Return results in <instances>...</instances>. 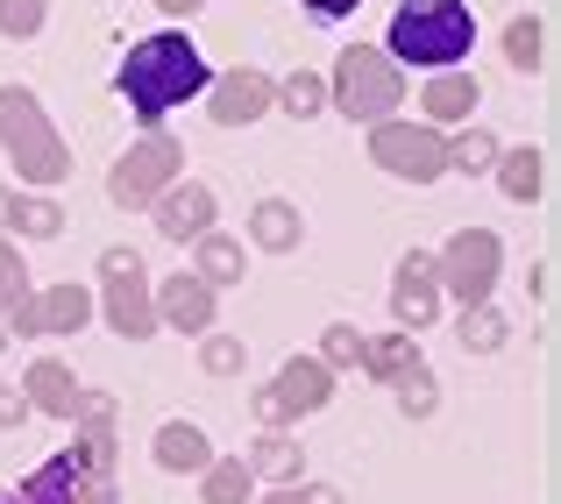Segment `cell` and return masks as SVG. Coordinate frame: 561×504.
Masks as SVG:
<instances>
[{
  "instance_id": "cell-1",
  "label": "cell",
  "mask_w": 561,
  "mask_h": 504,
  "mask_svg": "<svg viewBox=\"0 0 561 504\" xmlns=\"http://www.w3.org/2000/svg\"><path fill=\"white\" fill-rule=\"evenodd\" d=\"M206 79H214V65H206V50L185 28H157V36L128 43V57L114 65V93L128 100V114H136L142 128H164V114L185 107V100H199Z\"/></svg>"
},
{
  "instance_id": "cell-2",
  "label": "cell",
  "mask_w": 561,
  "mask_h": 504,
  "mask_svg": "<svg viewBox=\"0 0 561 504\" xmlns=\"http://www.w3.org/2000/svg\"><path fill=\"white\" fill-rule=\"evenodd\" d=\"M377 50L398 71H448L477 50V8L469 0H398Z\"/></svg>"
},
{
  "instance_id": "cell-3",
  "label": "cell",
  "mask_w": 561,
  "mask_h": 504,
  "mask_svg": "<svg viewBox=\"0 0 561 504\" xmlns=\"http://www.w3.org/2000/svg\"><path fill=\"white\" fill-rule=\"evenodd\" d=\"M0 157L28 192H57L71 177V142L57 136V122L28 85H0Z\"/></svg>"
},
{
  "instance_id": "cell-4",
  "label": "cell",
  "mask_w": 561,
  "mask_h": 504,
  "mask_svg": "<svg viewBox=\"0 0 561 504\" xmlns=\"http://www.w3.org/2000/svg\"><path fill=\"white\" fill-rule=\"evenodd\" d=\"M328 107L348 114V122H383V114L405 107V71L377 43H348L328 71Z\"/></svg>"
},
{
  "instance_id": "cell-5",
  "label": "cell",
  "mask_w": 561,
  "mask_h": 504,
  "mask_svg": "<svg viewBox=\"0 0 561 504\" xmlns=\"http://www.w3.org/2000/svg\"><path fill=\"white\" fill-rule=\"evenodd\" d=\"M93 313L107 320L122 341H150L157 334V277L142 271V256L136 249H100V299H93Z\"/></svg>"
},
{
  "instance_id": "cell-6",
  "label": "cell",
  "mask_w": 561,
  "mask_h": 504,
  "mask_svg": "<svg viewBox=\"0 0 561 504\" xmlns=\"http://www.w3.org/2000/svg\"><path fill=\"white\" fill-rule=\"evenodd\" d=\"M370 164L391 171L398 185H434V177H448V128L383 114V122H370Z\"/></svg>"
},
{
  "instance_id": "cell-7",
  "label": "cell",
  "mask_w": 561,
  "mask_h": 504,
  "mask_svg": "<svg viewBox=\"0 0 561 504\" xmlns=\"http://www.w3.org/2000/svg\"><path fill=\"white\" fill-rule=\"evenodd\" d=\"M434 277H440V299L455 306H483L505 277V242L491 228H455L448 242L434 249Z\"/></svg>"
},
{
  "instance_id": "cell-8",
  "label": "cell",
  "mask_w": 561,
  "mask_h": 504,
  "mask_svg": "<svg viewBox=\"0 0 561 504\" xmlns=\"http://www.w3.org/2000/svg\"><path fill=\"white\" fill-rule=\"evenodd\" d=\"M171 177H185V142L171 136V128H142L136 150L114 157L107 171V199L128 206V214H150V199L171 185Z\"/></svg>"
},
{
  "instance_id": "cell-9",
  "label": "cell",
  "mask_w": 561,
  "mask_h": 504,
  "mask_svg": "<svg viewBox=\"0 0 561 504\" xmlns=\"http://www.w3.org/2000/svg\"><path fill=\"white\" fill-rule=\"evenodd\" d=\"M199 100H206V114H214L220 128H249V122H263V114L277 107V79L256 71V65H234V71H214Z\"/></svg>"
},
{
  "instance_id": "cell-10",
  "label": "cell",
  "mask_w": 561,
  "mask_h": 504,
  "mask_svg": "<svg viewBox=\"0 0 561 504\" xmlns=\"http://www.w3.org/2000/svg\"><path fill=\"white\" fill-rule=\"evenodd\" d=\"M391 320L405 334H426L440 320V277H434V249H405L391 271Z\"/></svg>"
},
{
  "instance_id": "cell-11",
  "label": "cell",
  "mask_w": 561,
  "mask_h": 504,
  "mask_svg": "<svg viewBox=\"0 0 561 504\" xmlns=\"http://www.w3.org/2000/svg\"><path fill=\"white\" fill-rule=\"evenodd\" d=\"M150 220H157L164 242H199V234L220 220V199H214L206 177H171V185L150 199Z\"/></svg>"
},
{
  "instance_id": "cell-12",
  "label": "cell",
  "mask_w": 561,
  "mask_h": 504,
  "mask_svg": "<svg viewBox=\"0 0 561 504\" xmlns=\"http://www.w3.org/2000/svg\"><path fill=\"white\" fill-rule=\"evenodd\" d=\"M220 320V291L206 285V277H157V328H171V334H206Z\"/></svg>"
},
{
  "instance_id": "cell-13",
  "label": "cell",
  "mask_w": 561,
  "mask_h": 504,
  "mask_svg": "<svg viewBox=\"0 0 561 504\" xmlns=\"http://www.w3.org/2000/svg\"><path fill=\"white\" fill-rule=\"evenodd\" d=\"M271 391H277V405H285V420L299 426V420H313V412L334 405V369L320 363V355H285L277 377H271Z\"/></svg>"
},
{
  "instance_id": "cell-14",
  "label": "cell",
  "mask_w": 561,
  "mask_h": 504,
  "mask_svg": "<svg viewBox=\"0 0 561 504\" xmlns=\"http://www.w3.org/2000/svg\"><path fill=\"white\" fill-rule=\"evenodd\" d=\"M477 107H483V79H477L469 65L426 71V85H420V122H434V128H462Z\"/></svg>"
},
{
  "instance_id": "cell-15",
  "label": "cell",
  "mask_w": 561,
  "mask_h": 504,
  "mask_svg": "<svg viewBox=\"0 0 561 504\" xmlns=\"http://www.w3.org/2000/svg\"><path fill=\"white\" fill-rule=\"evenodd\" d=\"M79 483H85V455L79 448H57L50 462H36L0 504H79Z\"/></svg>"
},
{
  "instance_id": "cell-16",
  "label": "cell",
  "mask_w": 561,
  "mask_h": 504,
  "mask_svg": "<svg viewBox=\"0 0 561 504\" xmlns=\"http://www.w3.org/2000/svg\"><path fill=\"white\" fill-rule=\"evenodd\" d=\"M22 398H28V412H43V420L71 426V405H79V377H71V363H57V355H36V363L22 369Z\"/></svg>"
},
{
  "instance_id": "cell-17",
  "label": "cell",
  "mask_w": 561,
  "mask_h": 504,
  "mask_svg": "<svg viewBox=\"0 0 561 504\" xmlns=\"http://www.w3.org/2000/svg\"><path fill=\"white\" fill-rule=\"evenodd\" d=\"M150 462L164 469V477H199V469L214 462V440H206L199 420H164L150 434Z\"/></svg>"
},
{
  "instance_id": "cell-18",
  "label": "cell",
  "mask_w": 561,
  "mask_h": 504,
  "mask_svg": "<svg viewBox=\"0 0 561 504\" xmlns=\"http://www.w3.org/2000/svg\"><path fill=\"white\" fill-rule=\"evenodd\" d=\"M306 242V214L291 199H256L249 206V249H263V256H291V249Z\"/></svg>"
},
{
  "instance_id": "cell-19",
  "label": "cell",
  "mask_w": 561,
  "mask_h": 504,
  "mask_svg": "<svg viewBox=\"0 0 561 504\" xmlns=\"http://www.w3.org/2000/svg\"><path fill=\"white\" fill-rule=\"evenodd\" d=\"M192 277H206L214 291L242 285V277H249V242L228 234V228H206L199 242H192Z\"/></svg>"
},
{
  "instance_id": "cell-20",
  "label": "cell",
  "mask_w": 561,
  "mask_h": 504,
  "mask_svg": "<svg viewBox=\"0 0 561 504\" xmlns=\"http://www.w3.org/2000/svg\"><path fill=\"white\" fill-rule=\"evenodd\" d=\"M249 477L256 483H299L306 477V448H299V434L291 426H263L256 440H249Z\"/></svg>"
},
{
  "instance_id": "cell-21",
  "label": "cell",
  "mask_w": 561,
  "mask_h": 504,
  "mask_svg": "<svg viewBox=\"0 0 561 504\" xmlns=\"http://www.w3.org/2000/svg\"><path fill=\"white\" fill-rule=\"evenodd\" d=\"M36 306H43V341H71L79 328H93V285H43L36 291Z\"/></svg>"
},
{
  "instance_id": "cell-22",
  "label": "cell",
  "mask_w": 561,
  "mask_h": 504,
  "mask_svg": "<svg viewBox=\"0 0 561 504\" xmlns=\"http://www.w3.org/2000/svg\"><path fill=\"white\" fill-rule=\"evenodd\" d=\"M497 192H505L512 206H534L540 192H548V150H497Z\"/></svg>"
},
{
  "instance_id": "cell-23",
  "label": "cell",
  "mask_w": 561,
  "mask_h": 504,
  "mask_svg": "<svg viewBox=\"0 0 561 504\" xmlns=\"http://www.w3.org/2000/svg\"><path fill=\"white\" fill-rule=\"evenodd\" d=\"M8 228L22 234V242H57V234H65V206H57L50 192H14L8 199Z\"/></svg>"
},
{
  "instance_id": "cell-24",
  "label": "cell",
  "mask_w": 561,
  "mask_h": 504,
  "mask_svg": "<svg viewBox=\"0 0 561 504\" xmlns=\"http://www.w3.org/2000/svg\"><path fill=\"white\" fill-rule=\"evenodd\" d=\"M420 363V341H412L405 328H391V334H363V377H377V383H391L398 369H412Z\"/></svg>"
},
{
  "instance_id": "cell-25",
  "label": "cell",
  "mask_w": 561,
  "mask_h": 504,
  "mask_svg": "<svg viewBox=\"0 0 561 504\" xmlns=\"http://www.w3.org/2000/svg\"><path fill=\"white\" fill-rule=\"evenodd\" d=\"M249 497H256V477L242 455H214L199 469V504H249Z\"/></svg>"
},
{
  "instance_id": "cell-26",
  "label": "cell",
  "mask_w": 561,
  "mask_h": 504,
  "mask_svg": "<svg viewBox=\"0 0 561 504\" xmlns=\"http://www.w3.org/2000/svg\"><path fill=\"white\" fill-rule=\"evenodd\" d=\"M455 341H462V355H497L512 341V320L497 313L491 299L483 306H462V320H455Z\"/></svg>"
},
{
  "instance_id": "cell-27",
  "label": "cell",
  "mask_w": 561,
  "mask_h": 504,
  "mask_svg": "<svg viewBox=\"0 0 561 504\" xmlns=\"http://www.w3.org/2000/svg\"><path fill=\"white\" fill-rule=\"evenodd\" d=\"M505 65L512 71H548V22L540 14H512L505 22Z\"/></svg>"
},
{
  "instance_id": "cell-28",
  "label": "cell",
  "mask_w": 561,
  "mask_h": 504,
  "mask_svg": "<svg viewBox=\"0 0 561 504\" xmlns=\"http://www.w3.org/2000/svg\"><path fill=\"white\" fill-rule=\"evenodd\" d=\"M271 114H291V122H313V114H328V79L320 71H291V79H277V107Z\"/></svg>"
},
{
  "instance_id": "cell-29",
  "label": "cell",
  "mask_w": 561,
  "mask_h": 504,
  "mask_svg": "<svg viewBox=\"0 0 561 504\" xmlns=\"http://www.w3.org/2000/svg\"><path fill=\"white\" fill-rule=\"evenodd\" d=\"M391 398H398V412H405V420H434V412H440V383H434V369H426V355L391 377Z\"/></svg>"
},
{
  "instance_id": "cell-30",
  "label": "cell",
  "mask_w": 561,
  "mask_h": 504,
  "mask_svg": "<svg viewBox=\"0 0 561 504\" xmlns=\"http://www.w3.org/2000/svg\"><path fill=\"white\" fill-rule=\"evenodd\" d=\"M497 150H505V142H497L491 136V128H477V122H462V128H455V136H448V171H491L497 164Z\"/></svg>"
},
{
  "instance_id": "cell-31",
  "label": "cell",
  "mask_w": 561,
  "mask_h": 504,
  "mask_svg": "<svg viewBox=\"0 0 561 504\" xmlns=\"http://www.w3.org/2000/svg\"><path fill=\"white\" fill-rule=\"evenodd\" d=\"M242 363H249V341L242 334H228V328H206L199 334V369H206V377H242Z\"/></svg>"
},
{
  "instance_id": "cell-32",
  "label": "cell",
  "mask_w": 561,
  "mask_h": 504,
  "mask_svg": "<svg viewBox=\"0 0 561 504\" xmlns=\"http://www.w3.org/2000/svg\"><path fill=\"white\" fill-rule=\"evenodd\" d=\"M320 363H328L334 369V377H342V369H356L363 363V328H356V320H328V328H320Z\"/></svg>"
},
{
  "instance_id": "cell-33",
  "label": "cell",
  "mask_w": 561,
  "mask_h": 504,
  "mask_svg": "<svg viewBox=\"0 0 561 504\" xmlns=\"http://www.w3.org/2000/svg\"><path fill=\"white\" fill-rule=\"evenodd\" d=\"M43 22H50V0H0V36L8 43L43 36Z\"/></svg>"
},
{
  "instance_id": "cell-34",
  "label": "cell",
  "mask_w": 561,
  "mask_h": 504,
  "mask_svg": "<svg viewBox=\"0 0 561 504\" xmlns=\"http://www.w3.org/2000/svg\"><path fill=\"white\" fill-rule=\"evenodd\" d=\"M22 291H36V277H28V263H22V249L8 242V234H0V313H8L14 299H22Z\"/></svg>"
},
{
  "instance_id": "cell-35",
  "label": "cell",
  "mask_w": 561,
  "mask_h": 504,
  "mask_svg": "<svg viewBox=\"0 0 561 504\" xmlns=\"http://www.w3.org/2000/svg\"><path fill=\"white\" fill-rule=\"evenodd\" d=\"M249 504H348L342 491H334V483H271V491H263V497H249Z\"/></svg>"
},
{
  "instance_id": "cell-36",
  "label": "cell",
  "mask_w": 561,
  "mask_h": 504,
  "mask_svg": "<svg viewBox=\"0 0 561 504\" xmlns=\"http://www.w3.org/2000/svg\"><path fill=\"white\" fill-rule=\"evenodd\" d=\"M0 320H8V334H22V341H43V306H36V291H22V299H14Z\"/></svg>"
},
{
  "instance_id": "cell-37",
  "label": "cell",
  "mask_w": 561,
  "mask_h": 504,
  "mask_svg": "<svg viewBox=\"0 0 561 504\" xmlns=\"http://www.w3.org/2000/svg\"><path fill=\"white\" fill-rule=\"evenodd\" d=\"M79 504H122V483H114V469H85Z\"/></svg>"
},
{
  "instance_id": "cell-38",
  "label": "cell",
  "mask_w": 561,
  "mask_h": 504,
  "mask_svg": "<svg viewBox=\"0 0 561 504\" xmlns=\"http://www.w3.org/2000/svg\"><path fill=\"white\" fill-rule=\"evenodd\" d=\"M249 412H256V426H291V420H285V405H277V391H271V383H256V391H249Z\"/></svg>"
},
{
  "instance_id": "cell-39",
  "label": "cell",
  "mask_w": 561,
  "mask_h": 504,
  "mask_svg": "<svg viewBox=\"0 0 561 504\" xmlns=\"http://www.w3.org/2000/svg\"><path fill=\"white\" fill-rule=\"evenodd\" d=\"M36 412H28V398H22V383H0V426H28Z\"/></svg>"
},
{
  "instance_id": "cell-40",
  "label": "cell",
  "mask_w": 561,
  "mask_h": 504,
  "mask_svg": "<svg viewBox=\"0 0 561 504\" xmlns=\"http://www.w3.org/2000/svg\"><path fill=\"white\" fill-rule=\"evenodd\" d=\"M356 8H363V0H306V14H313V22H348Z\"/></svg>"
},
{
  "instance_id": "cell-41",
  "label": "cell",
  "mask_w": 561,
  "mask_h": 504,
  "mask_svg": "<svg viewBox=\"0 0 561 504\" xmlns=\"http://www.w3.org/2000/svg\"><path fill=\"white\" fill-rule=\"evenodd\" d=\"M534 299H540V306L554 299V263H534Z\"/></svg>"
},
{
  "instance_id": "cell-42",
  "label": "cell",
  "mask_w": 561,
  "mask_h": 504,
  "mask_svg": "<svg viewBox=\"0 0 561 504\" xmlns=\"http://www.w3.org/2000/svg\"><path fill=\"white\" fill-rule=\"evenodd\" d=\"M157 8H164V14H171V22H192V14H199V8H206V0H157Z\"/></svg>"
},
{
  "instance_id": "cell-43",
  "label": "cell",
  "mask_w": 561,
  "mask_h": 504,
  "mask_svg": "<svg viewBox=\"0 0 561 504\" xmlns=\"http://www.w3.org/2000/svg\"><path fill=\"white\" fill-rule=\"evenodd\" d=\"M8 199H14V192H0V228H8Z\"/></svg>"
},
{
  "instance_id": "cell-44",
  "label": "cell",
  "mask_w": 561,
  "mask_h": 504,
  "mask_svg": "<svg viewBox=\"0 0 561 504\" xmlns=\"http://www.w3.org/2000/svg\"><path fill=\"white\" fill-rule=\"evenodd\" d=\"M8 341H14V334H8V320H0V348H8Z\"/></svg>"
}]
</instances>
